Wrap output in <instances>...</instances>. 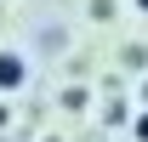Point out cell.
<instances>
[{
    "mask_svg": "<svg viewBox=\"0 0 148 142\" xmlns=\"http://www.w3.org/2000/svg\"><path fill=\"white\" fill-rule=\"evenodd\" d=\"M131 6H137V12H143V17H148V0H131Z\"/></svg>",
    "mask_w": 148,
    "mask_h": 142,
    "instance_id": "cell-3",
    "label": "cell"
},
{
    "mask_svg": "<svg viewBox=\"0 0 148 142\" xmlns=\"http://www.w3.org/2000/svg\"><path fill=\"white\" fill-rule=\"evenodd\" d=\"M23 80H29V68H23L17 51H0V91H17Z\"/></svg>",
    "mask_w": 148,
    "mask_h": 142,
    "instance_id": "cell-1",
    "label": "cell"
},
{
    "mask_svg": "<svg viewBox=\"0 0 148 142\" xmlns=\"http://www.w3.org/2000/svg\"><path fill=\"white\" fill-rule=\"evenodd\" d=\"M131 137H137V142H148V108L137 114V119H131Z\"/></svg>",
    "mask_w": 148,
    "mask_h": 142,
    "instance_id": "cell-2",
    "label": "cell"
},
{
    "mask_svg": "<svg viewBox=\"0 0 148 142\" xmlns=\"http://www.w3.org/2000/svg\"><path fill=\"white\" fill-rule=\"evenodd\" d=\"M0 125H6V102H0Z\"/></svg>",
    "mask_w": 148,
    "mask_h": 142,
    "instance_id": "cell-4",
    "label": "cell"
}]
</instances>
